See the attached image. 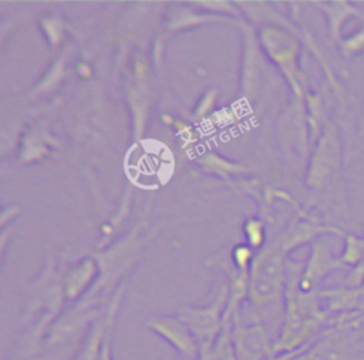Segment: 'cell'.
Instances as JSON below:
<instances>
[{"label":"cell","mask_w":364,"mask_h":360,"mask_svg":"<svg viewBox=\"0 0 364 360\" xmlns=\"http://www.w3.org/2000/svg\"><path fill=\"white\" fill-rule=\"evenodd\" d=\"M146 326L166 340L185 360H198L200 344L191 329L179 320L169 317H159L146 322Z\"/></svg>","instance_id":"obj_1"},{"label":"cell","mask_w":364,"mask_h":360,"mask_svg":"<svg viewBox=\"0 0 364 360\" xmlns=\"http://www.w3.org/2000/svg\"><path fill=\"white\" fill-rule=\"evenodd\" d=\"M236 360H267L274 356L273 344L263 327H236L232 332Z\"/></svg>","instance_id":"obj_2"},{"label":"cell","mask_w":364,"mask_h":360,"mask_svg":"<svg viewBox=\"0 0 364 360\" xmlns=\"http://www.w3.org/2000/svg\"><path fill=\"white\" fill-rule=\"evenodd\" d=\"M303 356L306 360H357L353 340L336 333L313 343Z\"/></svg>","instance_id":"obj_3"},{"label":"cell","mask_w":364,"mask_h":360,"mask_svg":"<svg viewBox=\"0 0 364 360\" xmlns=\"http://www.w3.org/2000/svg\"><path fill=\"white\" fill-rule=\"evenodd\" d=\"M198 360H236L232 333L225 329L213 343L202 346Z\"/></svg>","instance_id":"obj_4"},{"label":"cell","mask_w":364,"mask_h":360,"mask_svg":"<svg viewBox=\"0 0 364 360\" xmlns=\"http://www.w3.org/2000/svg\"><path fill=\"white\" fill-rule=\"evenodd\" d=\"M104 332H105V324L97 326L95 329L90 330V333L84 339V342L77 353L75 360H98L101 343L104 339Z\"/></svg>","instance_id":"obj_5"},{"label":"cell","mask_w":364,"mask_h":360,"mask_svg":"<svg viewBox=\"0 0 364 360\" xmlns=\"http://www.w3.org/2000/svg\"><path fill=\"white\" fill-rule=\"evenodd\" d=\"M112 334H114V319H112V314H111L107 320V324H105V332H104V339H102V343H101V350H100L98 360H114Z\"/></svg>","instance_id":"obj_6"},{"label":"cell","mask_w":364,"mask_h":360,"mask_svg":"<svg viewBox=\"0 0 364 360\" xmlns=\"http://www.w3.org/2000/svg\"><path fill=\"white\" fill-rule=\"evenodd\" d=\"M10 360H34L33 357H30V356H16V357H11Z\"/></svg>","instance_id":"obj_7"},{"label":"cell","mask_w":364,"mask_h":360,"mask_svg":"<svg viewBox=\"0 0 364 360\" xmlns=\"http://www.w3.org/2000/svg\"><path fill=\"white\" fill-rule=\"evenodd\" d=\"M175 360H185V359H182V357H179V359H175Z\"/></svg>","instance_id":"obj_8"}]
</instances>
